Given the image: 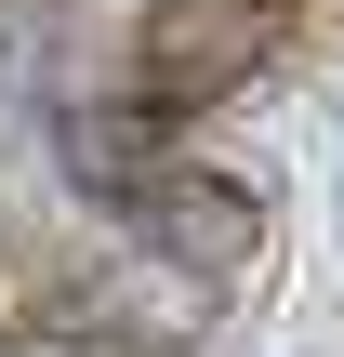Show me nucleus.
<instances>
[{
	"mask_svg": "<svg viewBox=\"0 0 344 357\" xmlns=\"http://www.w3.org/2000/svg\"><path fill=\"white\" fill-rule=\"evenodd\" d=\"M0 357H93L80 331H0Z\"/></svg>",
	"mask_w": 344,
	"mask_h": 357,
	"instance_id": "nucleus-4",
	"label": "nucleus"
},
{
	"mask_svg": "<svg viewBox=\"0 0 344 357\" xmlns=\"http://www.w3.org/2000/svg\"><path fill=\"white\" fill-rule=\"evenodd\" d=\"M133 212H146V252L186 278V291H225V278H252L265 265V199L239 185V172H146L133 185Z\"/></svg>",
	"mask_w": 344,
	"mask_h": 357,
	"instance_id": "nucleus-1",
	"label": "nucleus"
},
{
	"mask_svg": "<svg viewBox=\"0 0 344 357\" xmlns=\"http://www.w3.org/2000/svg\"><path fill=\"white\" fill-rule=\"evenodd\" d=\"M265 53H278V0H159L146 13V106L159 119L225 106Z\"/></svg>",
	"mask_w": 344,
	"mask_h": 357,
	"instance_id": "nucleus-2",
	"label": "nucleus"
},
{
	"mask_svg": "<svg viewBox=\"0 0 344 357\" xmlns=\"http://www.w3.org/2000/svg\"><path fill=\"white\" fill-rule=\"evenodd\" d=\"M53 159H66L80 199H133L159 172V106H66L53 119Z\"/></svg>",
	"mask_w": 344,
	"mask_h": 357,
	"instance_id": "nucleus-3",
	"label": "nucleus"
}]
</instances>
